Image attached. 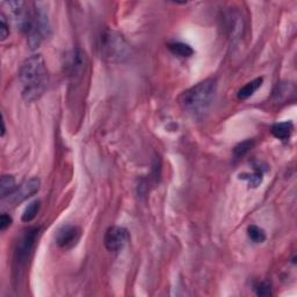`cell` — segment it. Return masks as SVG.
<instances>
[{
	"mask_svg": "<svg viewBox=\"0 0 297 297\" xmlns=\"http://www.w3.org/2000/svg\"><path fill=\"white\" fill-rule=\"evenodd\" d=\"M19 79L23 86L21 94L27 102L39 100L46 93L49 85V75L42 55H33L24 62Z\"/></svg>",
	"mask_w": 297,
	"mask_h": 297,
	"instance_id": "1",
	"label": "cell"
},
{
	"mask_svg": "<svg viewBox=\"0 0 297 297\" xmlns=\"http://www.w3.org/2000/svg\"><path fill=\"white\" fill-rule=\"evenodd\" d=\"M217 84L215 79H206L181 93L179 104L190 114L199 116L208 112L214 101Z\"/></svg>",
	"mask_w": 297,
	"mask_h": 297,
	"instance_id": "2",
	"label": "cell"
},
{
	"mask_svg": "<svg viewBox=\"0 0 297 297\" xmlns=\"http://www.w3.org/2000/svg\"><path fill=\"white\" fill-rule=\"evenodd\" d=\"M20 29L27 35V42L31 49H38L50 35V25L47 13L38 6L29 12L28 19Z\"/></svg>",
	"mask_w": 297,
	"mask_h": 297,
	"instance_id": "3",
	"label": "cell"
},
{
	"mask_svg": "<svg viewBox=\"0 0 297 297\" xmlns=\"http://www.w3.org/2000/svg\"><path fill=\"white\" fill-rule=\"evenodd\" d=\"M101 56L112 63H121L130 55V47L119 33L107 31L100 38Z\"/></svg>",
	"mask_w": 297,
	"mask_h": 297,
	"instance_id": "4",
	"label": "cell"
},
{
	"mask_svg": "<svg viewBox=\"0 0 297 297\" xmlns=\"http://www.w3.org/2000/svg\"><path fill=\"white\" fill-rule=\"evenodd\" d=\"M40 234H41V228L35 226V228L26 230L17 241L16 251H14V272L18 273V277H20L21 272L27 265Z\"/></svg>",
	"mask_w": 297,
	"mask_h": 297,
	"instance_id": "5",
	"label": "cell"
},
{
	"mask_svg": "<svg viewBox=\"0 0 297 297\" xmlns=\"http://www.w3.org/2000/svg\"><path fill=\"white\" fill-rule=\"evenodd\" d=\"M87 65L86 54L82 49H72L64 55L63 70L69 78L79 79Z\"/></svg>",
	"mask_w": 297,
	"mask_h": 297,
	"instance_id": "6",
	"label": "cell"
},
{
	"mask_svg": "<svg viewBox=\"0 0 297 297\" xmlns=\"http://www.w3.org/2000/svg\"><path fill=\"white\" fill-rule=\"evenodd\" d=\"M41 181L38 178H32L21 183L19 187H17L16 190L5 199H3V203L7 204V207H16L18 204L23 203L29 197L35 195L40 190Z\"/></svg>",
	"mask_w": 297,
	"mask_h": 297,
	"instance_id": "7",
	"label": "cell"
},
{
	"mask_svg": "<svg viewBox=\"0 0 297 297\" xmlns=\"http://www.w3.org/2000/svg\"><path fill=\"white\" fill-rule=\"evenodd\" d=\"M130 240L129 231L123 226H112L105 234V246L111 252L122 251Z\"/></svg>",
	"mask_w": 297,
	"mask_h": 297,
	"instance_id": "8",
	"label": "cell"
},
{
	"mask_svg": "<svg viewBox=\"0 0 297 297\" xmlns=\"http://www.w3.org/2000/svg\"><path fill=\"white\" fill-rule=\"evenodd\" d=\"M82 237V230L77 225H64L58 230L56 236V243L61 248L71 250L78 244Z\"/></svg>",
	"mask_w": 297,
	"mask_h": 297,
	"instance_id": "9",
	"label": "cell"
},
{
	"mask_svg": "<svg viewBox=\"0 0 297 297\" xmlns=\"http://www.w3.org/2000/svg\"><path fill=\"white\" fill-rule=\"evenodd\" d=\"M292 129H294V126L290 121H285V122L275 123L272 127V134L275 138L281 139V141H288L291 136Z\"/></svg>",
	"mask_w": 297,
	"mask_h": 297,
	"instance_id": "10",
	"label": "cell"
},
{
	"mask_svg": "<svg viewBox=\"0 0 297 297\" xmlns=\"http://www.w3.org/2000/svg\"><path fill=\"white\" fill-rule=\"evenodd\" d=\"M262 83H263L262 77H260V78H256L254 80H252V82L247 83L246 85L243 87V89L238 92V99H239V100H246V99L251 98L252 95L254 94L255 92L260 89V87H261Z\"/></svg>",
	"mask_w": 297,
	"mask_h": 297,
	"instance_id": "11",
	"label": "cell"
},
{
	"mask_svg": "<svg viewBox=\"0 0 297 297\" xmlns=\"http://www.w3.org/2000/svg\"><path fill=\"white\" fill-rule=\"evenodd\" d=\"M263 173H265V170H263L260 165H256V166H254V172H253V173L240 174L239 178L244 179V180H247L248 185H250L252 188H256V187L262 182Z\"/></svg>",
	"mask_w": 297,
	"mask_h": 297,
	"instance_id": "12",
	"label": "cell"
},
{
	"mask_svg": "<svg viewBox=\"0 0 297 297\" xmlns=\"http://www.w3.org/2000/svg\"><path fill=\"white\" fill-rule=\"evenodd\" d=\"M168 49H170L171 53L175 55V56L182 58L192 57L194 55L193 48L182 42H172L168 45Z\"/></svg>",
	"mask_w": 297,
	"mask_h": 297,
	"instance_id": "13",
	"label": "cell"
},
{
	"mask_svg": "<svg viewBox=\"0 0 297 297\" xmlns=\"http://www.w3.org/2000/svg\"><path fill=\"white\" fill-rule=\"evenodd\" d=\"M16 179L12 175H3L0 181V196L2 200L11 195L16 190Z\"/></svg>",
	"mask_w": 297,
	"mask_h": 297,
	"instance_id": "14",
	"label": "cell"
},
{
	"mask_svg": "<svg viewBox=\"0 0 297 297\" xmlns=\"http://www.w3.org/2000/svg\"><path fill=\"white\" fill-rule=\"evenodd\" d=\"M40 208H41V201L40 200H35L32 203H29L23 214V221L26 223L32 222L39 214Z\"/></svg>",
	"mask_w": 297,
	"mask_h": 297,
	"instance_id": "15",
	"label": "cell"
},
{
	"mask_svg": "<svg viewBox=\"0 0 297 297\" xmlns=\"http://www.w3.org/2000/svg\"><path fill=\"white\" fill-rule=\"evenodd\" d=\"M247 236L255 244H261L266 240V232L263 229L256 225H250L247 228Z\"/></svg>",
	"mask_w": 297,
	"mask_h": 297,
	"instance_id": "16",
	"label": "cell"
},
{
	"mask_svg": "<svg viewBox=\"0 0 297 297\" xmlns=\"http://www.w3.org/2000/svg\"><path fill=\"white\" fill-rule=\"evenodd\" d=\"M253 146V141L252 139H246V141L239 143L234 146L233 149V156L236 159H240L246 155V153L250 151Z\"/></svg>",
	"mask_w": 297,
	"mask_h": 297,
	"instance_id": "17",
	"label": "cell"
},
{
	"mask_svg": "<svg viewBox=\"0 0 297 297\" xmlns=\"http://www.w3.org/2000/svg\"><path fill=\"white\" fill-rule=\"evenodd\" d=\"M10 35V25L7 24L5 14L2 13L0 16V40L2 41H5V40L9 38Z\"/></svg>",
	"mask_w": 297,
	"mask_h": 297,
	"instance_id": "18",
	"label": "cell"
},
{
	"mask_svg": "<svg viewBox=\"0 0 297 297\" xmlns=\"http://www.w3.org/2000/svg\"><path fill=\"white\" fill-rule=\"evenodd\" d=\"M255 292L258 296H270L272 295V288L267 282H261V283L255 285Z\"/></svg>",
	"mask_w": 297,
	"mask_h": 297,
	"instance_id": "19",
	"label": "cell"
},
{
	"mask_svg": "<svg viewBox=\"0 0 297 297\" xmlns=\"http://www.w3.org/2000/svg\"><path fill=\"white\" fill-rule=\"evenodd\" d=\"M12 217H11L9 214H6V212H4V214L0 216V230L5 231L9 226H11V224H12Z\"/></svg>",
	"mask_w": 297,
	"mask_h": 297,
	"instance_id": "20",
	"label": "cell"
},
{
	"mask_svg": "<svg viewBox=\"0 0 297 297\" xmlns=\"http://www.w3.org/2000/svg\"><path fill=\"white\" fill-rule=\"evenodd\" d=\"M3 130H2V137L5 136V133H6V126H5V120L3 119Z\"/></svg>",
	"mask_w": 297,
	"mask_h": 297,
	"instance_id": "21",
	"label": "cell"
}]
</instances>
